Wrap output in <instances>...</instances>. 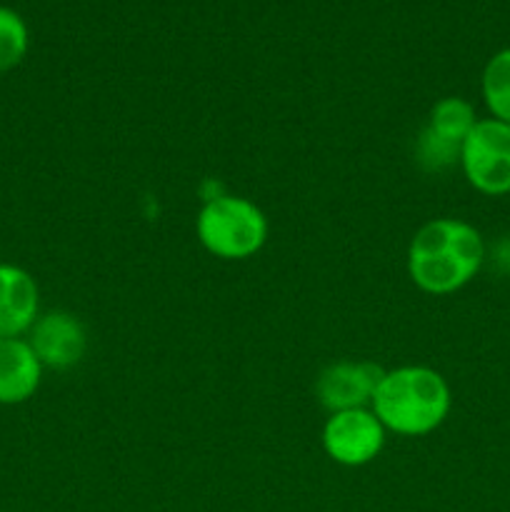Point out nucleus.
Wrapping results in <instances>:
<instances>
[{"label":"nucleus","mask_w":510,"mask_h":512,"mask_svg":"<svg viewBox=\"0 0 510 512\" xmlns=\"http://www.w3.org/2000/svg\"><path fill=\"white\" fill-rule=\"evenodd\" d=\"M483 260V235L473 225L455 218H435L410 240L408 273L423 293L448 295L468 285Z\"/></svg>","instance_id":"f257e3e1"},{"label":"nucleus","mask_w":510,"mask_h":512,"mask_svg":"<svg viewBox=\"0 0 510 512\" xmlns=\"http://www.w3.org/2000/svg\"><path fill=\"white\" fill-rule=\"evenodd\" d=\"M370 405L385 430L418 438L433 433L448 418L450 388L438 370L403 365L385 370Z\"/></svg>","instance_id":"f03ea898"},{"label":"nucleus","mask_w":510,"mask_h":512,"mask_svg":"<svg viewBox=\"0 0 510 512\" xmlns=\"http://www.w3.org/2000/svg\"><path fill=\"white\" fill-rule=\"evenodd\" d=\"M200 245L220 260H245L268 240V218L248 198L218 195L200 208L195 218Z\"/></svg>","instance_id":"7ed1b4c3"},{"label":"nucleus","mask_w":510,"mask_h":512,"mask_svg":"<svg viewBox=\"0 0 510 512\" xmlns=\"http://www.w3.org/2000/svg\"><path fill=\"white\" fill-rule=\"evenodd\" d=\"M460 165L468 183L480 193H510V125L495 118L478 120L463 140Z\"/></svg>","instance_id":"20e7f679"},{"label":"nucleus","mask_w":510,"mask_h":512,"mask_svg":"<svg viewBox=\"0 0 510 512\" xmlns=\"http://www.w3.org/2000/svg\"><path fill=\"white\" fill-rule=\"evenodd\" d=\"M385 445V428L373 410H343L330 413L323 428V448L328 458H333L345 468H360L373 463Z\"/></svg>","instance_id":"39448f33"},{"label":"nucleus","mask_w":510,"mask_h":512,"mask_svg":"<svg viewBox=\"0 0 510 512\" xmlns=\"http://www.w3.org/2000/svg\"><path fill=\"white\" fill-rule=\"evenodd\" d=\"M385 370L368 360H340L328 365L315 383L320 405L330 413L368 408Z\"/></svg>","instance_id":"423d86ee"},{"label":"nucleus","mask_w":510,"mask_h":512,"mask_svg":"<svg viewBox=\"0 0 510 512\" xmlns=\"http://www.w3.org/2000/svg\"><path fill=\"white\" fill-rule=\"evenodd\" d=\"M30 348L43 368L68 370L80 363L85 353V328L70 313H45L30 328Z\"/></svg>","instance_id":"0eeeda50"},{"label":"nucleus","mask_w":510,"mask_h":512,"mask_svg":"<svg viewBox=\"0 0 510 512\" xmlns=\"http://www.w3.org/2000/svg\"><path fill=\"white\" fill-rule=\"evenodd\" d=\"M38 283L28 270L0 263V338H20L38 320Z\"/></svg>","instance_id":"6e6552de"},{"label":"nucleus","mask_w":510,"mask_h":512,"mask_svg":"<svg viewBox=\"0 0 510 512\" xmlns=\"http://www.w3.org/2000/svg\"><path fill=\"white\" fill-rule=\"evenodd\" d=\"M43 365L28 340L0 338V405L25 403L38 390Z\"/></svg>","instance_id":"1a4fd4ad"},{"label":"nucleus","mask_w":510,"mask_h":512,"mask_svg":"<svg viewBox=\"0 0 510 512\" xmlns=\"http://www.w3.org/2000/svg\"><path fill=\"white\" fill-rule=\"evenodd\" d=\"M475 123H478V118H475V110L468 100L443 98L433 105V110H430V123L425 128L438 135V138L463 148V140L468 138Z\"/></svg>","instance_id":"9d476101"},{"label":"nucleus","mask_w":510,"mask_h":512,"mask_svg":"<svg viewBox=\"0 0 510 512\" xmlns=\"http://www.w3.org/2000/svg\"><path fill=\"white\" fill-rule=\"evenodd\" d=\"M483 98L493 118L510 125V48L495 53L485 65Z\"/></svg>","instance_id":"9b49d317"},{"label":"nucleus","mask_w":510,"mask_h":512,"mask_svg":"<svg viewBox=\"0 0 510 512\" xmlns=\"http://www.w3.org/2000/svg\"><path fill=\"white\" fill-rule=\"evenodd\" d=\"M28 53V25L15 10L0 5V73L15 68Z\"/></svg>","instance_id":"f8f14e48"},{"label":"nucleus","mask_w":510,"mask_h":512,"mask_svg":"<svg viewBox=\"0 0 510 512\" xmlns=\"http://www.w3.org/2000/svg\"><path fill=\"white\" fill-rule=\"evenodd\" d=\"M415 153H418V163L425 170H445L450 165L460 163V145L448 143V140L438 138L435 133H430L428 128L420 133L418 145H415Z\"/></svg>","instance_id":"ddd939ff"}]
</instances>
